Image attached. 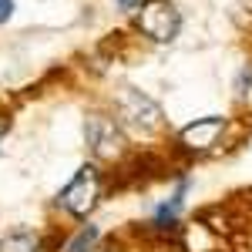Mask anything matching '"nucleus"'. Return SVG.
Here are the masks:
<instances>
[{"label":"nucleus","instance_id":"f257e3e1","mask_svg":"<svg viewBox=\"0 0 252 252\" xmlns=\"http://www.w3.org/2000/svg\"><path fill=\"white\" fill-rule=\"evenodd\" d=\"M118 121L135 135H155L161 128V108L155 97L141 94L138 88H125L118 97Z\"/></svg>","mask_w":252,"mask_h":252},{"label":"nucleus","instance_id":"f03ea898","mask_svg":"<svg viewBox=\"0 0 252 252\" xmlns=\"http://www.w3.org/2000/svg\"><path fill=\"white\" fill-rule=\"evenodd\" d=\"M97 198H101V175H97L94 165H81L78 175H74L58 195L61 209L71 212L74 219H84V215L97 205Z\"/></svg>","mask_w":252,"mask_h":252},{"label":"nucleus","instance_id":"7ed1b4c3","mask_svg":"<svg viewBox=\"0 0 252 252\" xmlns=\"http://www.w3.org/2000/svg\"><path fill=\"white\" fill-rule=\"evenodd\" d=\"M138 27H141L145 37H152L155 44H172L182 34V14L168 0H148L138 10Z\"/></svg>","mask_w":252,"mask_h":252},{"label":"nucleus","instance_id":"20e7f679","mask_svg":"<svg viewBox=\"0 0 252 252\" xmlns=\"http://www.w3.org/2000/svg\"><path fill=\"white\" fill-rule=\"evenodd\" d=\"M84 135H88V145H91V152H94L97 158L121 155V131H118V125L108 115H91Z\"/></svg>","mask_w":252,"mask_h":252},{"label":"nucleus","instance_id":"39448f33","mask_svg":"<svg viewBox=\"0 0 252 252\" xmlns=\"http://www.w3.org/2000/svg\"><path fill=\"white\" fill-rule=\"evenodd\" d=\"M222 131H225V118L209 115V118H195L192 125H185L178 138H182V145L189 152H209L215 141H219Z\"/></svg>","mask_w":252,"mask_h":252},{"label":"nucleus","instance_id":"423d86ee","mask_svg":"<svg viewBox=\"0 0 252 252\" xmlns=\"http://www.w3.org/2000/svg\"><path fill=\"white\" fill-rule=\"evenodd\" d=\"M0 252H40V239L31 229H14L0 239Z\"/></svg>","mask_w":252,"mask_h":252},{"label":"nucleus","instance_id":"0eeeda50","mask_svg":"<svg viewBox=\"0 0 252 252\" xmlns=\"http://www.w3.org/2000/svg\"><path fill=\"white\" fill-rule=\"evenodd\" d=\"M97 225H84V229H81L78 235H74V242H71V246H67V252H91L94 249V242H97Z\"/></svg>","mask_w":252,"mask_h":252},{"label":"nucleus","instance_id":"6e6552de","mask_svg":"<svg viewBox=\"0 0 252 252\" xmlns=\"http://www.w3.org/2000/svg\"><path fill=\"white\" fill-rule=\"evenodd\" d=\"M14 14V0H0V24H7Z\"/></svg>","mask_w":252,"mask_h":252},{"label":"nucleus","instance_id":"1a4fd4ad","mask_svg":"<svg viewBox=\"0 0 252 252\" xmlns=\"http://www.w3.org/2000/svg\"><path fill=\"white\" fill-rule=\"evenodd\" d=\"M121 3H125V7H135V0H121Z\"/></svg>","mask_w":252,"mask_h":252},{"label":"nucleus","instance_id":"9d476101","mask_svg":"<svg viewBox=\"0 0 252 252\" xmlns=\"http://www.w3.org/2000/svg\"><path fill=\"white\" fill-rule=\"evenodd\" d=\"M3 131H7V125H0V138H3Z\"/></svg>","mask_w":252,"mask_h":252}]
</instances>
